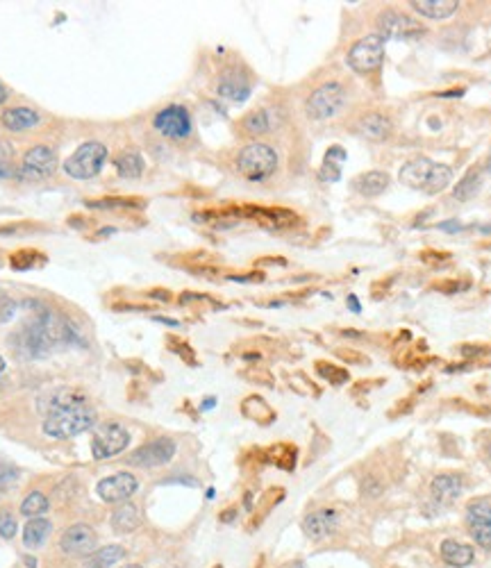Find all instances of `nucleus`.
Instances as JSON below:
<instances>
[{
	"mask_svg": "<svg viewBox=\"0 0 491 568\" xmlns=\"http://www.w3.org/2000/svg\"><path fill=\"white\" fill-rule=\"evenodd\" d=\"M273 128V121H271V112L268 110H255L250 114H246L243 121H241V130L246 135H266L268 130Z\"/></svg>",
	"mask_w": 491,
	"mask_h": 568,
	"instance_id": "obj_28",
	"label": "nucleus"
},
{
	"mask_svg": "<svg viewBox=\"0 0 491 568\" xmlns=\"http://www.w3.org/2000/svg\"><path fill=\"white\" fill-rule=\"evenodd\" d=\"M71 336L73 332L67 320L51 314V311H41L21 332H16L12 343L16 345V350H19L23 357L32 359V357H44L53 348H57V345L69 343Z\"/></svg>",
	"mask_w": 491,
	"mask_h": 568,
	"instance_id": "obj_1",
	"label": "nucleus"
},
{
	"mask_svg": "<svg viewBox=\"0 0 491 568\" xmlns=\"http://www.w3.org/2000/svg\"><path fill=\"white\" fill-rule=\"evenodd\" d=\"M94 423H96V411L87 405H78V407L46 416L44 434L53 436V439H69V436H76L80 432L89 430V427H94Z\"/></svg>",
	"mask_w": 491,
	"mask_h": 568,
	"instance_id": "obj_2",
	"label": "nucleus"
},
{
	"mask_svg": "<svg viewBox=\"0 0 491 568\" xmlns=\"http://www.w3.org/2000/svg\"><path fill=\"white\" fill-rule=\"evenodd\" d=\"M337 525L339 516L334 509H318V512H312L305 518L302 528H305V534L309 539H325L337 530Z\"/></svg>",
	"mask_w": 491,
	"mask_h": 568,
	"instance_id": "obj_19",
	"label": "nucleus"
},
{
	"mask_svg": "<svg viewBox=\"0 0 491 568\" xmlns=\"http://www.w3.org/2000/svg\"><path fill=\"white\" fill-rule=\"evenodd\" d=\"M32 259H44V257H41V255H37L35 250H21V252L12 255V266L19 268V270L32 268V266H35V261H32Z\"/></svg>",
	"mask_w": 491,
	"mask_h": 568,
	"instance_id": "obj_35",
	"label": "nucleus"
},
{
	"mask_svg": "<svg viewBox=\"0 0 491 568\" xmlns=\"http://www.w3.org/2000/svg\"><path fill=\"white\" fill-rule=\"evenodd\" d=\"M78 405H85V396H82V393L76 391V389H64V386H62V389L48 391L46 396H41V400H39L41 411H46L48 416L57 414V411L78 407Z\"/></svg>",
	"mask_w": 491,
	"mask_h": 568,
	"instance_id": "obj_18",
	"label": "nucleus"
},
{
	"mask_svg": "<svg viewBox=\"0 0 491 568\" xmlns=\"http://www.w3.org/2000/svg\"><path fill=\"white\" fill-rule=\"evenodd\" d=\"M466 525L473 541L482 550L491 553V498L482 496L466 505Z\"/></svg>",
	"mask_w": 491,
	"mask_h": 568,
	"instance_id": "obj_9",
	"label": "nucleus"
},
{
	"mask_svg": "<svg viewBox=\"0 0 491 568\" xmlns=\"http://www.w3.org/2000/svg\"><path fill=\"white\" fill-rule=\"evenodd\" d=\"M123 557H126V550H123L121 546H105V548L96 550V553L89 555L87 566L89 568H107L112 564L121 562Z\"/></svg>",
	"mask_w": 491,
	"mask_h": 568,
	"instance_id": "obj_31",
	"label": "nucleus"
},
{
	"mask_svg": "<svg viewBox=\"0 0 491 568\" xmlns=\"http://www.w3.org/2000/svg\"><path fill=\"white\" fill-rule=\"evenodd\" d=\"M26 564H28L30 568H35V566H37V562H35V559H32V557H26Z\"/></svg>",
	"mask_w": 491,
	"mask_h": 568,
	"instance_id": "obj_44",
	"label": "nucleus"
},
{
	"mask_svg": "<svg viewBox=\"0 0 491 568\" xmlns=\"http://www.w3.org/2000/svg\"><path fill=\"white\" fill-rule=\"evenodd\" d=\"M277 169V153L266 144H250L236 155V171L252 182L271 178Z\"/></svg>",
	"mask_w": 491,
	"mask_h": 568,
	"instance_id": "obj_3",
	"label": "nucleus"
},
{
	"mask_svg": "<svg viewBox=\"0 0 491 568\" xmlns=\"http://www.w3.org/2000/svg\"><path fill=\"white\" fill-rule=\"evenodd\" d=\"M123 568H141L139 564H130V566H123Z\"/></svg>",
	"mask_w": 491,
	"mask_h": 568,
	"instance_id": "obj_48",
	"label": "nucleus"
},
{
	"mask_svg": "<svg viewBox=\"0 0 491 568\" xmlns=\"http://www.w3.org/2000/svg\"><path fill=\"white\" fill-rule=\"evenodd\" d=\"M216 92H218L221 98H225V101L243 103L252 92V80L248 78V73H246V71L230 69V71H225L223 76H221L218 85H216Z\"/></svg>",
	"mask_w": 491,
	"mask_h": 568,
	"instance_id": "obj_15",
	"label": "nucleus"
},
{
	"mask_svg": "<svg viewBox=\"0 0 491 568\" xmlns=\"http://www.w3.org/2000/svg\"><path fill=\"white\" fill-rule=\"evenodd\" d=\"M409 7H412L414 12H419L421 16L441 21V19L453 16L457 12V7H460V3H457V0H412Z\"/></svg>",
	"mask_w": 491,
	"mask_h": 568,
	"instance_id": "obj_22",
	"label": "nucleus"
},
{
	"mask_svg": "<svg viewBox=\"0 0 491 568\" xmlns=\"http://www.w3.org/2000/svg\"><path fill=\"white\" fill-rule=\"evenodd\" d=\"M55 169H57V155L53 148L35 146L23 155V169H21L23 178L44 180V178H51Z\"/></svg>",
	"mask_w": 491,
	"mask_h": 568,
	"instance_id": "obj_12",
	"label": "nucleus"
},
{
	"mask_svg": "<svg viewBox=\"0 0 491 568\" xmlns=\"http://www.w3.org/2000/svg\"><path fill=\"white\" fill-rule=\"evenodd\" d=\"M378 35L387 41V39H398V41H414L423 35V28L419 21H414L412 16H407L403 12L396 10H384L378 14Z\"/></svg>",
	"mask_w": 491,
	"mask_h": 568,
	"instance_id": "obj_8",
	"label": "nucleus"
},
{
	"mask_svg": "<svg viewBox=\"0 0 491 568\" xmlns=\"http://www.w3.org/2000/svg\"><path fill=\"white\" fill-rule=\"evenodd\" d=\"M7 98H10V96H7V89H5L3 85H0V105L7 103Z\"/></svg>",
	"mask_w": 491,
	"mask_h": 568,
	"instance_id": "obj_43",
	"label": "nucleus"
},
{
	"mask_svg": "<svg viewBox=\"0 0 491 568\" xmlns=\"http://www.w3.org/2000/svg\"><path fill=\"white\" fill-rule=\"evenodd\" d=\"M153 126L162 137L173 139V141H184V139H189L191 130H193L191 114L184 105H166L164 110L155 114Z\"/></svg>",
	"mask_w": 491,
	"mask_h": 568,
	"instance_id": "obj_7",
	"label": "nucleus"
},
{
	"mask_svg": "<svg viewBox=\"0 0 491 568\" xmlns=\"http://www.w3.org/2000/svg\"><path fill=\"white\" fill-rule=\"evenodd\" d=\"M384 44L387 41L380 35H368L355 41L353 48L348 51V67L355 73H362V76L378 71L384 60Z\"/></svg>",
	"mask_w": 491,
	"mask_h": 568,
	"instance_id": "obj_6",
	"label": "nucleus"
},
{
	"mask_svg": "<svg viewBox=\"0 0 491 568\" xmlns=\"http://www.w3.org/2000/svg\"><path fill=\"white\" fill-rule=\"evenodd\" d=\"M139 523H141L139 509L135 505H130V502H121V505L114 509V514H112V528L117 530V532H121V534L135 532L139 528Z\"/></svg>",
	"mask_w": 491,
	"mask_h": 568,
	"instance_id": "obj_25",
	"label": "nucleus"
},
{
	"mask_svg": "<svg viewBox=\"0 0 491 568\" xmlns=\"http://www.w3.org/2000/svg\"><path fill=\"white\" fill-rule=\"evenodd\" d=\"M462 491H464V480L462 475H455V473H441L430 484L432 500H435L439 507L453 505V502L462 496Z\"/></svg>",
	"mask_w": 491,
	"mask_h": 568,
	"instance_id": "obj_16",
	"label": "nucleus"
},
{
	"mask_svg": "<svg viewBox=\"0 0 491 568\" xmlns=\"http://www.w3.org/2000/svg\"><path fill=\"white\" fill-rule=\"evenodd\" d=\"M0 121L10 132H23V130L39 126L41 114L37 110H30V107H10V110L3 112Z\"/></svg>",
	"mask_w": 491,
	"mask_h": 568,
	"instance_id": "obj_21",
	"label": "nucleus"
},
{
	"mask_svg": "<svg viewBox=\"0 0 491 568\" xmlns=\"http://www.w3.org/2000/svg\"><path fill=\"white\" fill-rule=\"evenodd\" d=\"M85 205L92 209H119V207L139 209V207H144V200H139V198H98V200H87Z\"/></svg>",
	"mask_w": 491,
	"mask_h": 568,
	"instance_id": "obj_33",
	"label": "nucleus"
},
{
	"mask_svg": "<svg viewBox=\"0 0 491 568\" xmlns=\"http://www.w3.org/2000/svg\"><path fill=\"white\" fill-rule=\"evenodd\" d=\"M346 89L339 82H325V85L316 87L312 94H309L305 110L307 117L314 121H325L337 117L339 110L346 105Z\"/></svg>",
	"mask_w": 491,
	"mask_h": 568,
	"instance_id": "obj_5",
	"label": "nucleus"
},
{
	"mask_svg": "<svg viewBox=\"0 0 491 568\" xmlns=\"http://www.w3.org/2000/svg\"><path fill=\"white\" fill-rule=\"evenodd\" d=\"M341 162H346V153H343L341 146H332L323 160L321 180H325V182H337L341 178Z\"/></svg>",
	"mask_w": 491,
	"mask_h": 568,
	"instance_id": "obj_30",
	"label": "nucleus"
},
{
	"mask_svg": "<svg viewBox=\"0 0 491 568\" xmlns=\"http://www.w3.org/2000/svg\"><path fill=\"white\" fill-rule=\"evenodd\" d=\"M487 171L491 173V153H489V160H487Z\"/></svg>",
	"mask_w": 491,
	"mask_h": 568,
	"instance_id": "obj_47",
	"label": "nucleus"
},
{
	"mask_svg": "<svg viewBox=\"0 0 491 568\" xmlns=\"http://www.w3.org/2000/svg\"><path fill=\"white\" fill-rule=\"evenodd\" d=\"M130 434L123 425L119 423H105L98 425L92 439V452L96 459H107L114 455H121L128 448Z\"/></svg>",
	"mask_w": 491,
	"mask_h": 568,
	"instance_id": "obj_10",
	"label": "nucleus"
},
{
	"mask_svg": "<svg viewBox=\"0 0 491 568\" xmlns=\"http://www.w3.org/2000/svg\"><path fill=\"white\" fill-rule=\"evenodd\" d=\"M480 189H482V171L478 166H473L466 171V175L457 182V187L453 189V196L457 200H471V198H476V196L480 193Z\"/></svg>",
	"mask_w": 491,
	"mask_h": 568,
	"instance_id": "obj_26",
	"label": "nucleus"
},
{
	"mask_svg": "<svg viewBox=\"0 0 491 568\" xmlns=\"http://www.w3.org/2000/svg\"><path fill=\"white\" fill-rule=\"evenodd\" d=\"M214 405H216V398H207V400L203 402V407H200V409H212Z\"/></svg>",
	"mask_w": 491,
	"mask_h": 568,
	"instance_id": "obj_42",
	"label": "nucleus"
},
{
	"mask_svg": "<svg viewBox=\"0 0 491 568\" xmlns=\"http://www.w3.org/2000/svg\"><path fill=\"white\" fill-rule=\"evenodd\" d=\"M12 160H14V148L7 141H0V178L14 175Z\"/></svg>",
	"mask_w": 491,
	"mask_h": 568,
	"instance_id": "obj_34",
	"label": "nucleus"
},
{
	"mask_svg": "<svg viewBox=\"0 0 491 568\" xmlns=\"http://www.w3.org/2000/svg\"><path fill=\"white\" fill-rule=\"evenodd\" d=\"M3 370H5V359L0 357V373H3Z\"/></svg>",
	"mask_w": 491,
	"mask_h": 568,
	"instance_id": "obj_45",
	"label": "nucleus"
},
{
	"mask_svg": "<svg viewBox=\"0 0 491 568\" xmlns=\"http://www.w3.org/2000/svg\"><path fill=\"white\" fill-rule=\"evenodd\" d=\"M16 534V518L10 512H0V537L12 539Z\"/></svg>",
	"mask_w": 491,
	"mask_h": 568,
	"instance_id": "obj_37",
	"label": "nucleus"
},
{
	"mask_svg": "<svg viewBox=\"0 0 491 568\" xmlns=\"http://www.w3.org/2000/svg\"><path fill=\"white\" fill-rule=\"evenodd\" d=\"M48 505H51V502H48V498L44 496V493H41V491H32L21 502V514L23 516H30V518H37L39 514L46 512Z\"/></svg>",
	"mask_w": 491,
	"mask_h": 568,
	"instance_id": "obj_32",
	"label": "nucleus"
},
{
	"mask_svg": "<svg viewBox=\"0 0 491 568\" xmlns=\"http://www.w3.org/2000/svg\"><path fill=\"white\" fill-rule=\"evenodd\" d=\"M105 162H107V148H105V144L87 141L64 162V173L73 180H92L101 173Z\"/></svg>",
	"mask_w": 491,
	"mask_h": 568,
	"instance_id": "obj_4",
	"label": "nucleus"
},
{
	"mask_svg": "<svg viewBox=\"0 0 491 568\" xmlns=\"http://www.w3.org/2000/svg\"><path fill=\"white\" fill-rule=\"evenodd\" d=\"M487 459H489V462H491V443H489V446H487Z\"/></svg>",
	"mask_w": 491,
	"mask_h": 568,
	"instance_id": "obj_46",
	"label": "nucleus"
},
{
	"mask_svg": "<svg viewBox=\"0 0 491 568\" xmlns=\"http://www.w3.org/2000/svg\"><path fill=\"white\" fill-rule=\"evenodd\" d=\"M348 307H350V311H355V314L362 311V307H359V302H357V295H348Z\"/></svg>",
	"mask_w": 491,
	"mask_h": 568,
	"instance_id": "obj_40",
	"label": "nucleus"
},
{
	"mask_svg": "<svg viewBox=\"0 0 491 568\" xmlns=\"http://www.w3.org/2000/svg\"><path fill=\"white\" fill-rule=\"evenodd\" d=\"M114 166H117V173L121 178H128V180H137L144 175V157L135 150H128V153H121L117 160H114Z\"/></svg>",
	"mask_w": 491,
	"mask_h": 568,
	"instance_id": "obj_27",
	"label": "nucleus"
},
{
	"mask_svg": "<svg viewBox=\"0 0 491 568\" xmlns=\"http://www.w3.org/2000/svg\"><path fill=\"white\" fill-rule=\"evenodd\" d=\"M175 455V441L173 439H155L146 446L137 448L132 455L128 457V464L132 466H144V468H155V466H164L169 464Z\"/></svg>",
	"mask_w": 491,
	"mask_h": 568,
	"instance_id": "obj_11",
	"label": "nucleus"
},
{
	"mask_svg": "<svg viewBox=\"0 0 491 568\" xmlns=\"http://www.w3.org/2000/svg\"><path fill=\"white\" fill-rule=\"evenodd\" d=\"M439 227L446 230V232H460V230H464L460 223H455V221H446V223H441Z\"/></svg>",
	"mask_w": 491,
	"mask_h": 568,
	"instance_id": "obj_39",
	"label": "nucleus"
},
{
	"mask_svg": "<svg viewBox=\"0 0 491 568\" xmlns=\"http://www.w3.org/2000/svg\"><path fill=\"white\" fill-rule=\"evenodd\" d=\"M139 489V480L132 473H117L98 482L96 493L103 502H126Z\"/></svg>",
	"mask_w": 491,
	"mask_h": 568,
	"instance_id": "obj_13",
	"label": "nucleus"
},
{
	"mask_svg": "<svg viewBox=\"0 0 491 568\" xmlns=\"http://www.w3.org/2000/svg\"><path fill=\"white\" fill-rule=\"evenodd\" d=\"M355 132L366 139H373V141H382V139H387L391 135V119L380 112L364 114V117L357 121Z\"/></svg>",
	"mask_w": 491,
	"mask_h": 568,
	"instance_id": "obj_20",
	"label": "nucleus"
},
{
	"mask_svg": "<svg viewBox=\"0 0 491 568\" xmlns=\"http://www.w3.org/2000/svg\"><path fill=\"white\" fill-rule=\"evenodd\" d=\"M51 530H53L51 521H46V518H32V521H28L26 530H23V543H26L28 548H39L41 543L48 539Z\"/></svg>",
	"mask_w": 491,
	"mask_h": 568,
	"instance_id": "obj_29",
	"label": "nucleus"
},
{
	"mask_svg": "<svg viewBox=\"0 0 491 568\" xmlns=\"http://www.w3.org/2000/svg\"><path fill=\"white\" fill-rule=\"evenodd\" d=\"M318 373H321L325 380H330L332 384H343L348 380L346 370H341L337 366H330V364H318Z\"/></svg>",
	"mask_w": 491,
	"mask_h": 568,
	"instance_id": "obj_36",
	"label": "nucleus"
},
{
	"mask_svg": "<svg viewBox=\"0 0 491 568\" xmlns=\"http://www.w3.org/2000/svg\"><path fill=\"white\" fill-rule=\"evenodd\" d=\"M441 98H453V96H464V89H453V92H444V94H439Z\"/></svg>",
	"mask_w": 491,
	"mask_h": 568,
	"instance_id": "obj_41",
	"label": "nucleus"
},
{
	"mask_svg": "<svg viewBox=\"0 0 491 568\" xmlns=\"http://www.w3.org/2000/svg\"><path fill=\"white\" fill-rule=\"evenodd\" d=\"M387 187H389V175L384 171H368V173H362V175H357L353 180L355 191L362 193V196H368V198L380 196Z\"/></svg>",
	"mask_w": 491,
	"mask_h": 568,
	"instance_id": "obj_24",
	"label": "nucleus"
},
{
	"mask_svg": "<svg viewBox=\"0 0 491 568\" xmlns=\"http://www.w3.org/2000/svg\"><path fill=\"white\" fill-rule=\"evenodd\" d=\"M16 477H19V471L7 464V462H0V484H7V482H14Z\"/></svg>",
	"mask_w": 491,
	"mask_h": 568,
	"instance_id": "obj_38",
	"label": "nucleus"
},
{
	"mask_svg": "<svg viewBox=\"0 0 491 568\" xmlns=\"http://www.w3.org/2000/svg\"><path fill=\"white\" fill-rule=\"evenodd\" d=\"M96 532L94 528H89L85 523L71 525V528L62 534L60 548L69 555H92L96 550Z\"/></svg>",
	"mask_w": 491,
	"mask_h": 568,
	"instance_id": "obj_14",
	"label": "nucleus"
},
{
	"mask_svg": "<svg viewBox=\"0 0 491 568\" xmlns=\"http://www.w3.org/2000/svg\"><path fill=\"white\" fill-rule=\"evenodd\" d=\"M473 557H476L473 548L466 546V543H462V541L446 539L444 543H441V559H444L448 566L464 568V566L473 564Z\"/></svg>",
	"mask_w": 491,
	"mask_h": 568,
	"instance_id": "obj_23",
	"label": "nucleus"
},
{
	"mask_svg": "<svg viewBox=\"0 0 491 568\" xmlns=\"http://www.w3.org/2000/svg\"><path fill=\"white\" fill-rule=\"evenodd\" d=\"M435 164L437 162H432L428 157L409 160L407 164H403V169H400V173H398L400 182H403L405 187H409V189H419V191L423 189V191H425V187H428V182H430L432 171H435Z\"/></svg>",
	"mask_w": 491,
	"mask_h": 568,
	"instance_id": "obj_17",
	"label": "nucleus"
}]
</instances>
